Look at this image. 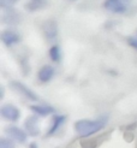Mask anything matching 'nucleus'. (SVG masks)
Masks as SVG:
<instances>
[{
	"mask_svg": "<svg viewBox=\"0 0 137 148\" xmlns=\"http://www.w3.org/2000/svg\"><path fill=\"white\" fill-rule=\"evenodd\" d=\"M49 57L50 59H52L53 62L58 63V62H60V59H61V52H60V47L58 46V45H54L49 48Z\"/></svg>",
	"mask_w": 137,
	"mask_h": 148,
	"instance_id": "nucleus-13",
	"label": "nucleus"
},
{
	"mask_svg": "<svg viewBox=\"0 0 137 148\" xmlns=\"http://www.w3.org/2000/svg\"><path fill=\"white\" fill-rule=\"evenodd\" d=\"M127 42H129V45L131 46L132 48L137 49V38H134V36H130V38L127 39Z\"/></svg>",
	"mask_w": 137,
	"mask_h": 148,
	"instance_id": "nucleus-16",
	"label": "nucleus"
},
{
	"mask_svg": "<svg viewBox=\"0 0 137 148\" xmlns=\"http://www.w3.org/2000/svg\"><path fill=\"white\" fill-rule=\"evenodd\" d=\"M105 127V119L90 121V119H81L75 123V130L81 137H88L99 132Z\"/></svg>",
	"mask_w": 137,
	"mask_h": 148,
	"instance_id": "nucleus-1",
	"label": "nucleus"
},
{
	"mask_svg": "<svg viewBox=\"0 0 137 148\" xmlns=\"http://www.w3.org/2000/svg\"><path fill=\"white\" fill-rule=\"evenodd\" d=\"M65 121H66V117H65V116H60V114L54 116L52 128H50V130L48 131V135H53L55 131H58V129H59V128L61 127V125L64 124V122H65Z\"/></svg>",
	"mask_w": 137,
	"mask_h": 148,
	"instance_id": "nucleus-11",
	"label": "nucleus"
},
{
	"mask_svg": "<svg viewBox=\"0 0 137 148\" xmlns=\"http://www.w3.org/2000/svg\"><path fill=\"white\" fill-rule=\"evenodd\" d=\"M0 113H1L3 118L10 122H17L20 118V111L14 105H11V103L4 105L0 108Z\"/></svg>",
	"mask_w": 137,
	"mask_h": 148,
	"instance_id": "nucleus-2",
	"label": "nucleus"
},
{
	"mask_svg": "<svg viewBox=\"0 0 137 148\" xmlns=\"http://www.w3.org/2000/svg\"><path fill=\"white\" fill-rule=\"evenodd\" d=\"M25 128L28 130V132L33 136H36L39 135V124H37V119H36V117H29L27 118L25 121Z\"/></svg>",
	"mask_w": 137,
	"mask_h": 148,
	"instance_id": "nucleus-10",
	"label": "nucleus"
},
{
	"mask_svg": "<svg viewBox=\"0 0 137 148\" xmlns=\"http://www.w3.org/2000/svg\"><path fill=\"white\" fill-rule=\"evenodd\" d=\"M0 147L1 148H9V147H13V145H12V142L10 141V140L1 138L0 140Z\"/></svg>",
	"mask_w": 137,
	"mask_h": 148,
	"instance_id": "nucleus-15",
	"label": "nucleus"
},
{
	"mask_svg": "<svg viewBox=\"0 0 137 148\" xmlns=\"http://www.w3.org/2000/svg\"><path fill=\"white\" fill-rule=\"evenodd\" d=\"M43 33L48 39H54L58 34V25L53 21H47L43 24Z\"/></svg>",
	"mask_w": 137,
	"mask_h": 148,
	"instance_id": "nucleus-9",
	"label": "nucleus"
},
{
	"mask_svg": "<svg viewBox=\"0 0 137 148\" xmlns=\"http://www.w3.org/2000/svg\"><path fill=\"white\" fill-rule=\"evenodd\" d=\"M11 87L12 89H14L16 92H18L19 94L24 95V97L29 100H33V101H37L39 100V97L36 95L31 89H29V88L23 84L22 82H18V81H13V82H11Z\"/></svg>",
	"mask_w": 137,
	"mask_h": 148,
	"instance_id": "nucleus-3",
	"label": "nucleus"
},
{
	"mask_svg": "<svg viewBox=\"0 0 137 148\" xmlns=\"http://www.w3.org/2000/svg\"><path fill=\"white\" fill-rule=\"evenodd\" d=\"M104 6L106 7L107 10H110L112 12H115V13L125 12V10H126V6L123 4L121 0H106Z\"/></svg>",
	"mask_w": 137,
	"mask_h": 148,
	"instance_id": "nucleus-7",
	"label": "nucleus"
},
{
	"mask_svg": "<svg viewBox=\"0 0 137 148\" xmlns=\"http://www.w3.org/2000/svg\"><path fill=\"white\" fill-rule=\"evenodd\" d=\"M30 110L35 114L42 116V117L52 114V113H54V111H55L54 107L49 106V105H33V106H30Z\"/></svg>",
	"mask_w": 137,
	"mask_h": 148,
	"instance_id": "nucleus-8",
	"label": "nucleus"
},
{
	"mask_svg": "<svg viewBox=\"0 0 137 148\" xmlns=\"http://www.w3.org/2000/svg\"><path fill=\"white\" fill-rule=\"evenodd\" d=\"M6 132L9 134L10 137H12L14 141H17V142H25L27 141V134L22 129L17 128V127L6 128Z\"/></svg>",
	"mask_w": 137,
	"mask_h": 148,
	"instance_id": "nucleus-6",
	"label": "nucleus"
},
{
	"mask_svg": "<svg viewBox=\"0 0 137 148\" xmlns=\"http://www.w3.org/2000/svg\"><path fill=\"white\" fill-rule=\"evenodd\" d=\"M18 0H0V6L3 9H10L14 4H16Z\"/></svg>",
	"mask_w": 137,
	"mask_h": 148,
	"instance_id": "nucleus-14",
	"label": "nucleus"
},
{
	"mask_svg": "<svg viewBox=\"0 0 137 148\" xmlns=\"http://www.w3.org/2000/svg\"><path fill=\"white\" fill-rule=\"evenodd\" d=\"M46 5H47V0H30L25 5V7L30 11H36V10H41L43 7H46Z\"/></svg>",
	"mask_w": 137,
	"mask_h": 148,
	"instance_id": "nucleus-12",
	"label": "nucleus"
},
{
	"mask_svg": "<svg viewBox=\"0 0 137 148\" xmlns=\"http://www.w3.org/2000/svg\"><path fill=\"white\" fill-rule=\"evenodd\" d=\"M1 41L6 46H12L20 41V36L13 30H5L1 33Z\"/></svg>",
	"mask_w": 137,
	"mask_h": 148,
	"instance_id": "nucleus-4",
	"label": "nucleus"
},
{
	"mask_svg": "<svg viewBox=\"0 0 137 148\" xmlns=\"http://www.w3.org/2000/svg\"><path fill=\"white\" fill-rule=\"evenodd\" d=\"M53 76H54V69L50 65H43L39 70V73H37L39 81L42 83L49 82V81L53 78Z\"/></svg>",
	"mask_w": 137,
	"mask_h": 148,
	"instance_id": "nucleus-5",
	"label": "nucleus"
}]
</instances>
